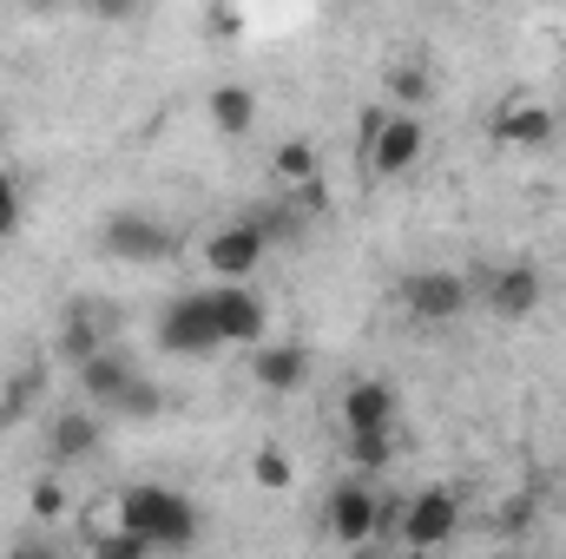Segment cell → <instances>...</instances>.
I'll return each instance as SVG.
<instances>
[{
	"instance_id": "cell-14",
	"label": "cell",
	"mask_w": 566,
	"mask_h": 559,
	"mask_svg": "<svg viewBox=\"0 0 566 559\" xmlns=\"http://www.w3.org/2000/svg\"><path fill=\"white\" fill-rule=\"evenodd\" d=\"M251 376H258V389H271V395H296V389L310 382V349H303V342H258V349H251Z\"/></svg>"
},
{
	"instance_id": "cell-1",
	"label": "cell",
	"mask_w": 566,
	"mask_h": 559,
	"mask_svg": "<svg viewBox=\"0 0 566 559\" xmlns=\"http://www.w3.org/2000/svg\"><path fill=\"white\" fill-rule=\"evenodd\" d=\"M119 527H133L151 553H178L198 540V507L178 494V487H158V481H133L119 500H113Z\"/></svg>"
},
{
	"instance_id": "cell-24",
	"label": "cell",
	"mask_w": 566,
	"mask_h": 559,
	"mask_svg": "<svg viewBox=\"0 0 566 559\" xmlns=\"http://www.w3.org/2000/svg\"><path fill=\"white\" fill-rule=\"evenodd\" d=\"M20 231V184L0 171V238H13Z\"/></svg>"
},
{
	"instance_id": "cell-7",
	"label": "cell",
	"mask_w": 566,
	"mask_h": 559,
	"mask_svg": "<svg viewBox=\"0 0 566 559\" xmlns=\"http://www.w3.org/2000/svg\"><path fill=\"white\" fill-rule=\"evenodd\" d=\"M264 251H271V231H264L258 218H244V224H224V231H211V244H205V264H211V277H218V283H244L258 264H264Z\"/></svg>"
},
{
	"instance_id": "cell-10",
	"label": "cell",
	"mask_w": 566,
	"mask_h": 559,
	"mask_svg": "<svg viewBox=\"0 0 566 559\" xmlns=\"http://www.w3.org/2000/svg\"><path fill=\"white\" fill-rule=\"evenodd\" d=\"M106 447V421L93 402H80V409H60L53 415V434H46V454H53V467H80V461H93Z\"/></svg>"
},
{
	"instance_id": "cell-5",
	"label": "cell",
	"mask_w": 566,
	"mask_h": 559,
	"mask_svg": "<svg viewBox=\"0 0 566 559\" xmlns=\"http://www.w3.org/2000/svg\"><path fill=\"white\" fill-rule=\"evenodd\" d=\"M402 309L416 316V323H454L468 303H474V289L461 271H416V277H402Z\"/></svg>"
},
{
	"instance_id": "cell-16",
	"label": "cell",
	"mask_w": 566,
	"mask_h": 559,
	"mask_svg": "<svg viewBox=\"0 0 566 559\" xmlns=\"http://www.w3.org/2000/svg\"><path fill=\"white\" fill-rule=\"evenodd\" d=\"M336 415H343V428H396V389L389 382H349L343 389V402H336Z\"/></svg>"
},
{
	"instance_id": "cell-12",
	"label": "cell",
	"mask_w": 566,
	"mask_h": 559,
	"mask_svg": "<svg viewBox=\"0 0 566 559\" xmlns=\"http://www.w3.org/2000/svg\"><path fill=\"white\" fill-rule=\"evenodd\" d=\"M416 158H422V119L416 113H396V119L369 126V171L376 178H402Z\"/></svg>"
},
{
	"instance_id": "cell-25",
	"label": "cell",
	"mask_w": 566,
	"mask_h": 559,
	"mask_svg": "<svg viewBox=\"0 0 566 559\" xmlns=\"http://www.w3.org/2000/svg\"><path fill=\"white\" fill-rule=\"evenodd\" d=\"M93 20H106V27H119V20H133L139 13V0H80Z\"/></svg>"
},
{
	"instance_id": "cell-23",
	"label": "cell",
	"mask_w": 566,
	"mask_h": 559,
	"mask_svg": "<svg viewBox=\"0 0 566 559\" xmlns=\"http://www.w3.org/2000/svg\"><path fill=\"white\" fill-rule=\"evenodd\" d=\"M27 507H33V520H60V514H66V487H60V481L46 474V481H33Z\"/></svg>"
},
{
	"instance_id": "cell-4",
	"label": "cell",
	"mask_w": 566,
	"mask_h": 559,
	"mask_svg": "<svg viewBox=\"0 0 566 559\" xmlns=\"http://www.w3.org/2000/svg\"><path fill=\"white\" fill-rule=\"evenodd\" d=\"M454 527H461V494L454 487H422V494H409L402 500V547H416V553H428V547H441V540H454Z\"/></svg>"
},
{
	"instance_id": "cell-19",
	"label": "cell",
	"mask_w": 566,
	"mask_h": 559,
	"mask_svg": "<svg viewBox=\"0 0 566 559\" xmlns=\"http://www.w3.org/2000/svg\"><path fill=\"white\" fill-rule=\"evenodd\" d=\"M271 171H277L290 191H296V184H310V178H316V145H310V139H283L277 151H271Z\"/></svg>"
},
{
	"instance_id": "cell-2",
	"label": "cell",
	"mask_w": 566,
	"mask_h": 559,
	"mask_svg": "<svg viewBox=\"0 0 566 559\" xmlns=\"http://www.w3.org/2000/svg\"><path fill=\"white\" fill-rule=\"evenodd\" d=\"M158 349H165V356H211V349H224L211 289H185L178 303H165V316H158Z\"/></svg>"
},
{
	"instance_id": "cell-3",
	"label": "cell",
	"mask_w": 566,
	"mask_h": 559,
	"mask_svg": "<svg viewBox=\"0 0 566 559\" xmlns=\"http://www.w3.org/2000/svg\"><path fill=\"white\" fill-rule=\"evenodd\" d=\"M99 251L119 257V264H165V257L178 251V238H171V224H158V218H145V211H119V218H106Z\"/></svg>"
},
{
	"instance_id": "cell-18",
	"label": "cell",
	"mask_w": 566,
	"mask_h": 559,
	"mask_svg": "<svg viewBox=\"0 0 566 559\" xmlns=\"http://www.w3.org/2000/svg\"><path fill=\"white\" fill-rule=\"evenodd\" d=\"M343 454H349L356 474H382V467L396 461V434H389V428H349Z\"/></svg>"
},
{
	"instance_id": "cell-20",
	"label": "cell",
	"mask_w": 566,
	"mask_h": 559,
	"mask_svg": "<svg viewBox=\"0 0 566 559\" xmlns=\"http://www.w3.org/2000/svg\"><path fill=\"white\" fill-rule=\"evenodd\" d=\"M290 474H296V467H290V454H283L277 441H264V447L251 454V481H258L264 494H283V487H290Z\"/></svg>"
},
{
	"instance_id": "cell-9",
	"label": "cell",
	"mask_w": 566,
	"mask_h": 559,
	"mask_svg": "<svg viewBox=\"0 0 566 559\" xmlns=\"http://www.w3.org/2000/svg\"><path fill=\"white\" fill-rule=\"evenodd\" d=\"M73 376H80V395H86L93 409H119V395L139 382V356L113 336V342H106V349H93Z\"/></svg>"
},
{
	"instance_id": "cell-11",
	"label": "cell",
	"mask_w": 566,
	"mask_h": 559,
	"mask_svg": "<svg viewBox=\"0 0 566 559\" xmlns=\"http://www.w3.org/2000/svg\"><path fill=\"white\" fill-rule=\"evenodd\" d=\"M376 487L369 481H343L323 507H329V534H336V547H369L376 540Z\"/></svg>"
},
{
	"instance_id": "cell-17",
	"label": "cell",
	"mask_w": 566,
	"mask_h": 559,
	"mask_svg": "<svg viewBox=\"0 0 566 559\" xmlns=\"http://www.w3.org/2000/svg\"><path fill=\"white\" fill-rule=\"evenodd\" d=\"M211 126L224 139H244L258 126V93L251 86H211Z\"/></svg>"
},
{
	"instance_id": "cell-6",
	"label": "cell",
	"mask_w": 566,
	"mask_h": 559,
	"mask_svg": "<svg viewBox=\"0 0 566 559\" xmlns=\"http://www.w3.org/2000/svg\"><path fill=\"white\" fill-rule=\"evenodd\" d=\"M211 309H218L224 349H258V342L271 336V309H264V296H258L251 283H218V289H211Z\"/></svg>"
},
{
	"instance_id": "cell-13",
	"label": "cell",
	"mask_w": 566,
	"mask_h": 559,
	"mask_svg": "<svg viewBox=\"0 0 566 559\" xmlns=\"http://www.w3.org/2000/svg\"><path fill=\"white\" fill-rule=\"evenodd\" d=\"M494 316H507V323H527L541 303H547V277L534 271V264H501L494 277H488V296H481Z\"/></svg>"
},
{
	"instance_id": "cell-21",
	"label": "cell",
	"mask_w": 566,
	"mask_h": 559,
	"mask_svg": "<svg viewBox=\"0 0 566 559\" xmlns=\"http://www.w3.org/2000/svg\"><path fill=\"white\" fill-rule=\"evenodd\" d=\"M389 99H396V106H422V99H428V66H422V60L389 66Z\"/></svg>"
},
{
	"instance_id": "cell-22",
	"label": "cell",
	"mask_w": 566,
	"mask_h": 559,
	"mask_svg": "<svg viewBox=\"0 0 566 559\" xmlns=\"http://www.w3.org/2000/svg\"><path fill=\"white\" fill-rule=\"evenodd\" d=\"M158 409H165V395H158V382H133V389H126V395H119V409H113V415H126V421H151L158 415Z\"/></svg>"
},
{
	"instance_id": "cell-26",
	"label": "cell",
	"mask_w": 566,
	"mask_h": 559,
	"mask_svg": "<svg viewBox=\"0 0 566 559\" xmlns=\"http://www.w3.org/2000/svg\"><path fill=\"white\" fill-rule=\"evenodd\" d=\"M0 145H7V119H0Z\"/></svg>"
},
{
	"instance_id": "cell-15",
	"label": "cell",
	"mask_w": 566,
	"mask_h": 559,
	"mask_svg": "<svg viewBox=\"0 0 566 559\" xmlns=\"http://www.w3.org/2000/svg\"><path fill=\"white\" fill-rule=\"evenodd\" d=\"M560 133V119H554V106H541V99H507L501 113H494V139L501 145H547Z\"/></svg>"
},
{
	"instance_id": "cell-8",
	"label": "cell",
	"mask_w": 566,
	"mask_h": 559,
	"mask_svg": "<svg viewBox=\"0 0 566 559\" xmlns=\"http://www.w3.org/2000/svg\"><path fill=\"white\" fill-rule=\"evenodd\" d=\"M113 336H119V329H113V309H106V303H93V296H73V303L60 309V336H53V356L80 369V362H86L93 349H106Z\"/></svg>"
}]
</instances>
